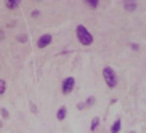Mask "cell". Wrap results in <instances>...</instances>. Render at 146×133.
I'll return each instance as SVG.
<instances>
[{
  "label": "cell",
  "instance_id": "obj_17",
  "mask_svg": "<svg viewBox=\"0 0 146 133\" xmlns=\"http://www.w3.org/2000/svg\"><path fill=\"white\" fill-rule=\"evenodd\" d=\"M31 111H32V114H37V107L34 103H31Z\"/></svg>",
  "mask_w": 146,
  "mask_h": 133
},
{
  "label": "cell",
  "instance_id": "obj_10",
  "mask_svg": "<svg viewBox=\"0 0 146 133\" xmlns=\"http://www.w3.org/2000/svg\"><path fill=\"white\" fill-rule=\"evenodd\" d=\"M85 2L87 7H90L92 10H96L98 8V5H100V0H84Z\"/></svg>",
  "mask_w": 146,
  "mask_h": 133
},
{
  "label": "cell",
  "instance_id": "obj_12",
  "mask_svg": "<svg viewBox=\"0 0 146 133\" xmlns=\"http://www.w3.org/2000/svg\"><path fill=\"white\" fill-rule=\"evenodd\" d=\"M5 91H7V82L3 79H0V96L5 95Z\"/></svg>",
  "mask_w": 146,
  "mask_h": 133
},
{
  "label": "cell",
  "instance_id": "obj_11",
  "mask_svg": "<svg viewBox=\"0 0 146 133\" xmlns=\"http://www.w3.org/2000/svg\"><path fill=\"white\" fill-rule=\"evenodd\" d=\"M84 103H85V107H92L95 103H96V98H95V96H88Z\"/></svg>",
  "mask_w": 146,
  "mask_h": 133
},
{
  "label": "cell",
  "instance_id": "obj_3",
  "mask_svg": "<svg viewBox=\"0 0 146 133\" xmlns=\"http://www.w3.org/2000/svg\"><path fill=\"white\" fill-rule=\"evenodd\" d=\"M74 88H76V79L69 75V77H66L64 80H63V83H61V93L69 95V93H72Z\"/></svg>",
  "mask_w": 146,
  "mask_h": 133
},
{
  "label": "cell",
  "instance_id": "obj_18",
  "mask_svg": "<svg viewBox=\"0 0 146 133\" xmlns=\"http://www.w3.org/2000/svg\"><path fill=\"white\" fill-rule=\"evenodd\" d=\"M37 16H40V11H37V10H34V11H32V18H37Z\"/></svg>",
  "mask_w": 146,
  "mask_h": 133
},
{
  "label": "cell",
  "instance_id": "obj_20",
  "mask_svg": "<svg viewBox=\"0 0 146 133\" xmlns=\"http://www.w3.org/2000/svg\"><path fill=\"white\" fill-rule=\"evenodd\" d=\"M2 125H3V124H2V120H0V127H2Z\"/></svg>",
  "mask_w": 146,
  "mask_h": 133
},
{
  "label": "cell",
  "instance_id": "obj_1",
  "mask_svg": "<svg viewBox=\"0 0 146 133\" xmlns=\"http://www.w3.org/2000/svg\"><path fill=\"white\" fill-rule=\"evenodd\" d=\"M76 37H77V42L80 45H84V47H90L92 43H93V34L84 24H77V27H76Z\"/></svg>",
  "mask_w": 146,
  "mask_h": 133
},
{
  "label": "cell",
  "instance_id": "obj_4",
  "mask_svg": "<svg viewBox=\"0 0 146 133\" xmlns=\"http://www.w3.org/2000/svg\"><path fill=\"white\" fill-rule=\"evenodd\" d=\"M52 42H53L52 34H42L37 39V48H47L48 45H52Z\"/></svg>",
  "mask_w": 146,
  "mask_h": 133
},
{
  "label": "cell",
  "instance_id": "obj_16",
  "mask_svg": "<svg viewBox=\"0 0 146 133\" xmlns=\"http://www.w3.org/2000/svg\"><path fill=\"white\" fill-rule=\"evenodd\" d=\"M18 40L24 43V42H27V37H26V35H18Z\"/></svg>",
  "mask_w": 146,
  "mask_h": 133
},
{
  "label": "cell",
  "instance_id": "obj_5",
  "mask_svg": "<svg viewBox=\"0 0 146 133\" xmlns=\"http://www.w3.org/2000/svg\"><path fill=\"white\" fill-rule=\"evenodd\" d=\"M122 7H124L125 11L133 13V11L138 8V2H137V0H124V2H122Z\"/></svg>",
  "mask_w": 146,
  "mask_h": 133
},
{
  "label": "cell",
  "instance_id": "obj_21",
  "mask_svg": "<svg viewBox=\"0 0 146 133\" xmlns=\"http://www.w3.org/2000/svg\"><path fill=\"white\" fill-rule=\"evenodd\" d=\"M130 133H135V132H130Z\"/></svg>",
  "mask_w": 146,
  "mask_h": 133
},
{
  "label": "cell",
  "instance_id": "obj_19",
  "mask_svg": "<svg viewBox=\"0 0 146 133\" xmlns=\"http://www.w3.org/2000/svg\"><path fill=\"white\" fill-rule=\"evenodd\" d=\"M3 39H5V32H3L2 29H0V42H2Z\"/></svg>",
  "mask_w": 146,
  "mask_h": 133
},
{
  "label": "cell",
  "instance_id": "obj_15",
  "mask_svg": "<svg viewBox=\"0 0 146 133\" xmlns=\"http://www.w3.org/2000/svg\"><path fill=\"white\" fill-rule=\"evenodd\" d=\"M130 47H132L133 52H138V50H140V45H138V43H130Z\"/></svg>",
  "mask_w": 146,
  "mask_h": 133
},
{
  "label": "cell",
  "instance_id": "obj_6",
  "mask_svg": "<svg viewBox=\"0 0 146 133\" xmlns=\"http://www.w3.org/2000/svg\"><path fill=\"white\" fill-rule=\"evenodd\" d=\"M120 128H122V120L117 117V119L112 122L111 128H109V133H120Z\"/></svg>",
  "mask_w": 146,
  "mask_h": 133
},
{
  "label": "cell",
  "instance_id": "obj_13",
  "mask_svg": "<svg viewBox=\"0 0 146 133\" xmlns=\"http://www.w3.org/2000/svg\"><path fill=\"white\" fill-rule=\"evenodd\" d=\"M0 116L3 117V119H8V117H10V112L7 111L5 107H2V109H0Z\"/></svg>",
  "mask_w": 146,
  "mask_h": 133
},
{
  "label": "cell",
  "instance_id": "obj_9",
  "mask_svg": "<svg viewBox=\"0 0 146 133\" xmlns=\"http://www.w3.org/2000/svg\"><path fill=\"white\" fill-rule=\"evenodd\" d=\"M100 117H93L92 119V122H90V132H96L98 130V127H100Z\"/></svg>",
  "mask_w": 146,
  "mask_h": 133
},
{
  "label": "cell",
  "instance_id": "obj_7",
  "mask_svg": "<svg viewBox=\"0 0 146 133\" xmlns=\"http://www.w3.org/2000/svg\"><path fill=\"white\" fill-rule=\"evenodd\" d=\"M21 5V0H5V8L7 10H16Z\"/></svg>",
  "mask_w": 146,
  "mask_h": 133
},
{
  "label": "cell",
  "instance_id": "obj_14",
  "mask_svg": "<svg viewBox=\"0 0 146 133\" xmlns=\"http://www.w3.org/2000/svg\"><path fill=\"white\" fill-rule=\"evenodd\" d=\"M76 107H77V111H84V109H87V107H85V103H84V101L77 103V106H76Z\"/></svg>",
  "mask_w": 146,
  "mask_h": 133
},
{
  "label": "cell",
  "instance_id": "obj_2",
  "mask_svg": "<svg viewBox=\"0 0 146 133\" xmlns=\"http://www.w3.org/2000/svg\"><path fill=\"white\" fill-rule=\"evenodd\" d=\"M103 80L108 88H116L117 87V74L111 66H104L103 67Z\"/></svg>",
  "mask_w": 146,
  "mask_h": 133
},
{
  "label": "cell",
  "instance_id": "obj_8",
  "mask_svg": "<svg viewBox=\"0 0 146 133\" xmlns=\"http://www.w3.org/2000/svg\"><path fill=\"white\" fill-rule=\"evenodd\" d=\"M66 116H68V107L66 106H61L58 111H56V119L58 120H64Z\"/></svg>",
  "mask_w": 146,
  "mask_h": 133
}]
</instances>
